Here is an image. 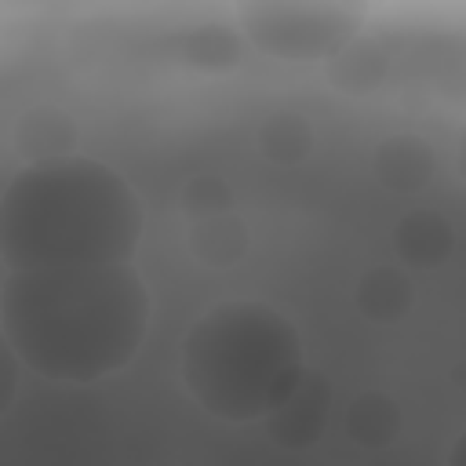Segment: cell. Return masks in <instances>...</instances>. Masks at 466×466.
Wrapping results in <instances>:
<instances>
[{"mask_svg": "<svg viewBox=\"0 0 466 466\" xmlns=\"http://www.w3.org/2000/svg\"><path fill=\"white\" fill-rule=\"evenodd\" d=\"M153 320V295L135 262L7 269L0 331L29 371L91 386L131 368Z\"/></svg>", "mask_w": 466, "mask_h": 466, "instance_id": "obj_1", "label": "cell"}, {"mask_svg": "<svg viewBox=\"0 0 466 466\" xmlns=\"http://www.w3.org/2000/svg\"><path fill=\"white\" fill-rule=\"evenodd\" d=\"M146 204L98 157L22 164L0 193V262L7 269L135 262Z\"/></svg>", "mask_w": 466, "mask_h": 466, "instance_id": "obj_2", "label": "cell"}, {"mask_svg": "<svg viewBox=\"0 0 466 466\" xmlns=\"http://www.w3.org/2000/svg\"><path fill=\"white\" fill-rule=\"evenodd\" d=\"M302 371L299 328L262 299L215 302L189 324L178 353L186 393L222 422H262Z\"/></svg>", "mask_w": 466, "mask_h": 466, "instance_id": "obj_3", "label": "cell"}, {"mask_svg": "<svg viewBox=\"0 0 466 466\" xmlns=\"http://www.w3.org/2000/svg\"><path fill=\"white\" fill-rule=\"evenodd\" d=\"M371 0H237L244 36L284 62H328L360 29Z\"/></svg>", "mask_w": 466, "mask_h": 466, "instance_id": "obj_4", "label": "cell"}, {"mask_svg": "<svg viewBox=\"0 0 466 466\" xmlns=\"http://www.w3.org/2000/svg\"><path fill=\"white\" fill-rule=\"evenodd\" d=\"M328 415H331V382L328 375H317L306 368L299 382L262 415V430L277 448L306 451L324 437Z\"/></svg>", "mask_w": 466, "mask_h": 466, "instance_id": "obj_5", "label": "cell"}, {"mask_svg": "<svg viewBox=\"0 0 466 466\" xmlns=\"http://www.w3.org/2000/svg\"><path fill=\"white\" fill-rule=\"evenodd\" d=\"M371 175L393 197H419L437 178V149L415 131H393L371 149Z\"/></svg>", "mask_w": 466, "mask_h": 466, "instance_id": "obj_6", "label": "cell"}, {"mask_svg": "<svg viewBox=\"0 0 466 466\" xmlns=\"http://www.w3.org/2000/svg\"><path fill=\"white\" fill-rule=\"evenodd\" d=\"M390 244L404 269H437L455 255V226L437 208H408L393 222Z\"/></svg>", "mask_w": 466, "mask_h": 466, "instance_id": "obj_7", "label": "cell"}, {"mask_svg": "<svg viewBox=\"0 0 466 466\" xmlns=\"http://www.w3.org/2000/svg\"><path fill=\"white\" fill-rule=\"evenodd\" d=\"M11 142L22 164H36V160H58L69 153H80V124L69 109L40 102L18 113L15 127H11Z\"/></svg>", "mask_w": 466, "mask_h": 466, "instance_id": "obj_8", "label": "cell"}, {"mask_svg": "<svg viewBox=\"0 0 466 466\" xmlns=\"http://www.w3.org/2000/svg\"><path fill=\"white\" fill-rule=\"evenodd\" d=\"M353 309L382 328H393L400 320H408V313L415 309V280L411 269H404L400 262H375L368 266L353 288H350Z\"/></svg>", "mask_w": 466, "mask_h": 466, "instance_id": "obj_9", "label": "cell"}, {"mask_svg": "<svg viewBox=\"0 0 466 466\" xmlns=\"http://www.w3.org/2000/svg\"><path fill=\"white\" fill-rule=\"evenodd\" d=\"M186 251L204 269H233L251 255V226L237 208L189 218Z\"/></svg>", "mask_w": 466, "mask_h": 466, "instance_id": "obj_10", "label": "cell"}, {"mask_svg": "<svg viewBox=\"0 0 466 466\" xmlns=\"http://www.w3.org/2000/svg\"><path fill=\"white\" fill-rule=\"evenodd\" d=\"M400 430H404V411H400L397 397L386 390H360L350 397V404L342 411L346 441L364 451L390 448L400 437Z\"/></svg>", "mask_w": 466, "mask_h": 466, "instance_id": "obj_11", "label": "cell"}, {"mask_svg": "<svg viewBox=\"0 0 466 466\" xmlns=\"http://www.w3.org/2000/svg\"><path fill=\"white\" fill-rule=\"evenodd\" d=\"M255 149L273 167H299L317 149V127L299 109H277L269 113L255 131Z\"/></svg>", "mask_w": 466, "mask_h": 466, "instance_id": "obj_12", "label": "cell"}, {"mask_svg": "<svg viewBox=\"0 0 466 466\" xmlns=\"http://www.w3.org/2000/svg\"><path fill=\"white\" fill-rule=\"evenodd\" d=\"M178 55H182V62H189L197 69H229L240 62V44L226 29L208 25V29L186 33L178 44Z\"/></svg>", "mask_w": 466, "mask_h": 466, "instance_id": "obj_13", "label": "cell"}, {"mask_svg": "<svg viewBox=\"0 0 466 466\" xmlns=\"http://www.w3.org/2000/svg\"><path fill=\"white\" fill-rule=\"evenodd\" d=\"M226 208H233V186L222 175H193L178 189V211L186 218L226 211Z\"/></svg>", "mask_w": 466, "mask_h": 466, "instance_id": "obj_14", "label": "cell"}, {"mask_svg": "<svg viewBox=\"0 0 466 466\" xmlns=\"http://www.w3.org/2000/svg\"><path fill=\"white\" fill-rule=\"evenodd\" d=\"M22 371H25L22 357L15 353V346L7 342V335L0 331V415L11 411V404L18 397V386H22Z\"/></svg>", "mask_w": 466, "mask_h": 466, "instance_id": "obj_15", "label": "cell"}]
</instances>
